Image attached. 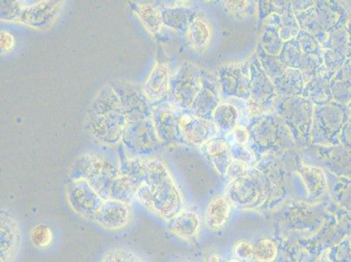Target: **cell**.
<instances>
[{
	"label": "cell",
	"mask_w": 351,
	"mask_h": 262,
	"mask_svg": "<svg viewBox=\"0 0 351 262\" xmlns=\"http://www.w3.org/2000/svg\"><path fill=\"white\" fill-rule=\"evenodd\" d=\"M30 241L35 248L47 249L53 245L54 235L50 226L40 224L34 226L29 233Z\"/></svg>",
	"instance_id": "40"
},
{
	"label": "cell",
	"mask_w": 351,
	"mask_h": 262,
	"mask_svg": "<svg viewBox=\"0 0 351 262\" xmlns=\"http://www.w3.org/2000/svg\"><path fill=\"white\" fill-rule=\"evenodd\" d=\"M346 29L348 34H349V53H348V58H351V14L346 25Z\"/></svg>",
	"instance_id": "52"
},
{
	"label": "cell",
	"mask_w": 351,
	"mask_h": 262,
	"mask_svg": "<svg viewBox=\"0 0 351 262\" xmlns=\"http://www.w3.org/2000/svg\"><path fill=\"white\" fill-rule=\"evenodd\" d=\"M239 108L234 102H220L213 116V123L218 130L219 135L228 136L236 127L241 126V113Z\"/></svg>",
	"instance_id": "24"
},
{
	"label": "cell",
	"mask_w": 351,
	"mask_h": 262,
	"mask_svg": "<svg viewBox=\"0 0 351 262\" xmlns=\"http://www.w3.org/2000/svg\"><path fill=\"white\" fill-rule=\"evenodd\" d=\"M250 58L237 63H229L216 69L215 75L222 100L238 99L250 100Z\"/></svg>",
	"instance_id": "10"
},
{
	"label": "cell",
	"mask_w": 351,
	"mask_h": 262,
	"mask_svg": "<svg viewBox=\"0 0 351 262\" xmlns=\"http://www.w3.org/2000/svg\"><path fill=\"white\" fill-rule=\"evenodd\" d=\"M232 209V204L228 198L218 196L210 201L207 206L205 222L210 231L218 232L228 223Z\"/></svg>",
	"instance_id": "25"
},
{
	"label": "cell",
	"mask_w": 351,
	"mask_h": 262,
	"mask_svg": "<svg viewBox=\"0 0 351 262\" xmlns=\"http://www.w3.org/2000/svg\"><path fill=\"white\" fill-rule=\"evenodd\" d=\"M322 47L325 70L333 78L343 66L349 53V34L346 27L327 34Z\"/></svg>",
	"instance_id": "14"
},
{
	"label": "cell",
	"mask_w": 351,
	"mask_h": 262,
	"mask_svg": "<svg viewBox=\"0 0 351 262\" xmlns=\"http://www.w3.org/2000/svg\"><path fill=\"white\" fill-rule=\"evenodd\" d=\"M295 15L301 30L307 32L317 38L322 45L327 34L322 29L315 5L304 12H296Z\"/></svg>",
	"instance_id": "32"
},
{
	"label": "cell",
	"mask_w": 351,
	"mask_h": 262,
	"mask_svg": "<svg viewBox=\"0 0 351 262\" xmlns=\"http://www.w3.org/2000/svg\"><path fill=\"white\" fill-rule=\"evenodd\" d=\"M298 150L269 153L257 162L256 167L266 176L269 200L266 210L274 209L291 196L295 172V156Z\"/></svg>",
	"instance_id": "4"
},
{
	"label": "cell",
	"mask_w": 351,
	"mask_h": 262,
	"mask_svg": "<svg viewBox=\"0 0 351 262\" xmlns=\"http://www.w3.org/2000/svg\"><path fill=\"white\" fill-rule=\"evenodd\" d=\"M132 212L129 203L120 200H105L99 209L94 222L110 232L121 231L130 225Z\"/></svg>",
	"instance_id": "18"
},
{
	"label": "cell",
	"mask_w": 351,
	"mask_h": 262,
	"mask_svg": "<svg viewBox=\"0 0 351 262\" xmlns=\"http://www.w3.org/2000/svg\"><path fill=\"white\" fill-rule=\"evenodd\" d=\"M315 105L303 97H279L274 112L291 133L298 150L311 145V130Z\"/></svg>",
	"instance_id": "6"
},
{
	"label": "cell",
	"mask_w": 351,
	"mask_h": 262,
	"mask_svg": "<svg viewBox=\"0 0 351 262\" xmlns=\"http://www.w3.org/2000/svg\"><path fill=\"white\" fill-rule=\"evenodd\" d=\"M304 164L318 166L324 171L351 178V152L341 145H311L298 150Z\"/></svg>",
	"instance_id": "9"
},
{
	"label": "cell",
	"mask_w": 351,
	"mask_h": 262,
	"mask_svg": "<svg viewBox=\"0 0 351 262\" xmlns=\"http://www.w3.org/2000/svg\"><path fill=\"white\" fill-rule=\"evenodd\" d=\"M257 3L258 19L257 24L258 29H261L264 21L269 17L270 15L277 14L282 15L291 5V1H285V0H260Z\"/></svg>",
	"instance_id": "36"
},
{
	"label": "cell",
	"mask_w": 351,
	"mask_h": 262,
	"mask_svg": "<svg viewBox=\"0 0 351 262\" xmlns=\"http://www.w3.org/2000/svg\"><path fill=\"white\" fill-rule=\"evenodd\" d=\"M249 168L250 167L247 165H245L244 163L234 160L232 162V164L230 165L225 178L229 182L234 180L236 178L241 177V176L247 174Z\"/></svg>",
	"instance_id": "46"
},
{
	"label": "cell",
	"mask_w": 351,
	"mask_h": 262,
	"mask_svg": "<svg viewBox=\"0 0 351 262\" xmlns=\"http://www.w3.org/2000/svg\"><path fill=\"white\" fill-rule=\"evenodd\" d=\"M223 8L230 16L237 21H245L253 17L257 11L256 1L247 0H226L222 1Z\"/></svg>",
	"instance_id": "34"
},
{
	"label": "cell",
	"mask_w": 351,
	"mask_h": 262,
	"mask_svg": "<svg viewBox=\"0 0 351 262\" xmlns=\"http://www.w3.org/2000/svg\"><path fill=\"white\" fill-rule=\"evenodd\" d=\"M14 46V37L10 33L2 32L1 33V50L6 53L10 51Z\"/></svg>",
	"instance_id": "49"
},
{
	"label": "cell",
	"mask_w": 351,
	"mask_h": 262,
	"mask_svg": "<svg viewBox=\"0 0 351 262\" xmlns=\"http://www.w3.org/2000/svg\"><path fill=\"white\" fill-rule=\"evenodd\" d=\"M328 182V193L339 206L351 209V178L337 177L326 171Z\"/></svg>",
	"instance_id": "30"
},
{
	"label": "cell",
	"mask_w": 351,
	"mask_h": 262,
	"mask_svg": "<svg viewBox=\"0 0 351 262\" xmlns=\"http://www.w3.org/2000/svg\"><path fill=\"white\" fill-rule=\"evenodd\" d=\"M230 147V152L234 160L244 163L249 167H254L257 164L256 156L247 145H239V143L228 141Z\"/></svg>",
	"instance_id": "43"
},
{
	"label": "cell",
	"mask_w": 351,
	"mask_h": 262,
	"mask_svg": "<svg viewBox=\"0 0 351 262\" xmlns=\"http://www.w3.org/2000/svg\"><path fill=\"white\" fill-rule=\"evenodd\" d=\"M267 53L278 56L284 45V41L280 38V28L276 25H263L261 28V34L258 37V43Z\"/></svg>",
	"instance_id": "33"
},
{
	"label": "cell",
	"mask_w": 351,
	"mask_h": 262,
	"mask_svg": "<svg viewBox=\"0 0 351 262\" xmlns=\"http://www.w3.org/2000/svg\"><path fill=\"white\" fill-rule=\"evenodd\" d=\"M143 25L152 34H156L162 25L161 11L156 10L151 5H141L136 10Z\"/></svg>",
	"instance_id": "37"
},
{
	"label": "cell",
	"mask_w": 351,
	"mask_h": 262,
	"mask_svg": "<svg viewBox=\"0 0 351 262\" xmlns=\"http://www.w3.org/2000/svg\"><path fill=\"white\" fill-rule=\"evenodd\" d=\"M255 54H256L258 60H260L261 65L263 67L264 71L267 73V75L269 76V78L273 82L285 71L287 68L280 62L279 56L267 53L263 49V47L261 46L260 43L257 44Z\"/></svg>",
	"instance_id": "35"
},
{
	"label": "cell",
	"mask_w": 351,
	"mask_h": 262,
	"mask_svg": "<svg viewBox=\"0 0 351 262\" xmlns=\"http://www.w3.org/2000/svg\"><path fill=\"white\" fill-rule=\"evenodd\" d=\"M187 38L194 49L202 51L206 49L210 40V28L205 19L197 17L188 29Z\"/></svg>",
	"instance_id": "31"
},
{
	"label": "cell",
	"mask_w": 351,
	"mask_h": 262,
	"mask_svg": "<svg viewBox=\"0 0 351 262\" xmlns=\"http://www.w3.org/2000/svg\"><path fill=\"white\" fill-rule=\"evenodd\" d=\"M298 40L300 46L302 53L305 56L309 57H315V58L324 59L322 54H324V49L320 43L317 40V38L313 36L311 34L305 31H300L298 36L296 37Z\"/></svg>",
	"instance_id": "42"
},
{
	"label": "cell",
	"mask_w": 351,
	"mask_h": 262,
	"mask_svg": "<svg viewBox=\"0 0 351 262\" xmlns=\"http://www.w3.org/2000/svg\"><path fill=\"white\" fill-rule=\"evenodd\" d=\"M92 104L88 115L89 130L95 139L107 143H116L123 136L128 117L121 99L112 88H107Z\"/></svg>",
	"instance_id": "3"
},
{
	"label": "cell",
	"mask_w": 351,
	"mask_h": 262,
	"mask_svg": "<svg viewBox=\"0 0 351 262\" xmlns=\"http://www.w3.org/2000/svg\"><path fill=\"white\" fill-rule=\"evenodd\" d=\"M250 100L247 102L250 116L274 110V102L279 97L274 82L264 71L255 53L250 57Z\"/></svg>",
	"instance_id": "11"
},
{
	"label": "cell",
	"mask_w": 351,
	"mask_h": 262,
	"mask_svg": "<svg viewBox=\"0 0 351 262\" xmlns=\"http://www.w3.org/2000/svg\"><path fill=\"white\" fill-rule=\"evenodd\" d=\"M331 80L326 71L314 76L311 81L306 82L302 97L308 99L315 106L333 102L330 91Z\"/></svg>",
	"instance_id": "27"
},
{
	"label": "cell",
	"mask_w": 351,
	"mask_h": 262,
	"mask_svg": "<svg viewBox=\"0 0 351 262\" xmlns=\"http://www.w3.org/2000/svg\"><path fill=\"white\" fill-rule=\"evenodd\" d=\"M181 110L177 107L162 106L156 111L155 129L158 139L165 143H184L180 121Z\"/></svg>",
	"instance_id": "19"
},
{
	"label": "cell",
	"mask_w": 351,
	"mask_h": 262,
	"mask_svg": "<svg viewBox=\"0 0 351 262\" xmlns=\"http://www.w3.org/2000/svg\"><path fill=\"white\" fill-rule=\"evenodd\" d=\"M319 262H331V261L328 258L327 255H322Z\"/></svg>",
	"instance_id": "53"
},
{
	"label": "cell",
	"mask_w": 351,
	"mask_h": 262,
	"mask_svg": "<svg viewBox=\"0 0 351 262\" xmlns=\"http://www.w3.org/2000/svg\"><path fill=\"white\" fill-rule=\"evenodd\" d=\"M226 196L239 210L266 209L269 200L266 176L256 166L249 168L247 174L229 182Z\"/></svg>",
	"instance_id": "7"
},
{
	"label": "cell",
	"mask_w": 351,
	"mask_h": 262,
	"mask_svg": "<svg viewBox=\"0 0 351 262\" xmlns=\"http://www.w3.org/2000/svg\"><path fill=\"white\" fill-rule=\"evenodd\" d=\"M66 200L76 215L94 222L105 200L84 178H75L66 187Z\"/></svg>",
	"instance_id": "13"
},
{
	"label": "cell",
	"mask_w": 351,
	"mask_h": 262,
	"mask_svg": "<svg viewBox=\"0 0 351 262\" xmlns=\"http://www.w3.org/2000/svg\"><path fill=\"white\" fill-rule=\"evenodd\" d=\"M205 262H241L237 260V259H226L222 257L217 252H210V254L207 255Z\"/></svg>",
	"instance_id": "51"
},
{
	"label": "cell",
	"mask_w": 351,
	"mask_h": 262,
	"mask_svg": "<svg viewBox=\"0 0 351 262\" xmlns=\"http://www.w3.org/2000/svg\"><path fill=\"white\" fill-rule=\"evenodd\" d=\"M180 126L184 143L199 148L219 136L213 121L197 117L189 110H181Z\"/></svg>",
	"instance_id": "17"
},
{
	"label": "cell",
	"mask_w": 351,
	"mask_h": 262,
	"mask_svg": "<svg viewBox=\"0 0 351 262\" xmlns=\"http://www.w3.org/2000/svg\"><path fill=\"white\" fill-rule=\"evenodd\" d=\"M202 220L197 211L184 209L167 222L169 232L186 241H193L199 235Z\"/></svg>",
	"instance_id": "22"
},
{
	"label": "cell",
	"mask_w": 351,
	"mask_h": 262,
	"mask_svg": "<svg viewBox=\"0 0 351 262\" xmlns=\"http://www.w3.org/2000/svg\"><path fill=\"white\" fill-rule=\"evenodd\" d=\"M171 78L167 66L156 63L143 88L149 100H158L170 91Z\"/></svg>",
	"instance_id": "29"
},
{
	"label": "cell",
	"mask_w": 351,
	"mask_h": 262,
	"mask_svg": "<svg viewBox=\"0 0 351 262\" xmlns=\"http://www.w3.org/2000/svg\"><path fill=\"white\" fill-rule=\"evenodd\" d=\"M247 129L250 136L247 147L258 161L269 153L298 150L288 127L274 111L250 117Z\"/></svg>",
	"instance_id": "2"
},
{
	"label": "cell",
	"mask_w": 351,
	"mask_h": 262,
	"mask_svg": "<svg viewBox=\"0 0 351 262\" xmlns=\"http://www.w3.org/2000/svg\"><path fill=\"white\" fill-rule=\"evenodd\" d=\"M335 78L346 79L351 82V58H347L343 66L335 75Z\"/></svg>",
	"instance_id": "50"
},
{
	"label": "cell",
	"mask_w": 351,
	"mask_h": 262,
	"mask_svg": "<svg viewBox=\"0 0 351 262\" xmlns=\"http://www.w3.org/2000/svg\"><path fill=\"white\" fill-rule=\"evenodd\" d=\"M278 257V247L272 239H261L254 245V259L257 262H274Z\"/></svg>",
	"instance_id": "38"
},
{
	"label": "cell",
	"mask_w": 351,
	"mask_h": 262,
	"mask_svg": "<svg viewBox=\"0 0 351 262\" xmlns=\"http://www.w3.org/2000/svg\"><path fill=\"white\" fill-rule=\"evenodd\" d=\"M234 254L239 261H251L254 259V245L247 241H239L234 245Z\"/></svg>",
	"instance_id": "44"
},
{
	"label": "cell",
	"mask_w": 351,
	"mask_h": 262,
	"mask_svg": "<svg viewBox=\"0 0 351 262\" xmlns=\"http://www.w3.org/2000/svg\"><path fill=\"white\" fill-rule=\"evenodd\" d=\"M83 174L78 178H84L104 200L129 201L135 199V187L128 176L121 174L111 164L94 159L83 168Z\"/></svg>",
	"instance_id": "5"
},
{
	"label": "cell",
	"mask_w": 351,
	"mask_h": 262,
	"mask_svg": "<svg viewBox=\"0 0 351 262\" xmlns=\"http://www.w3.org/2000/svg\"><path fill=\"white\" fill-rule=\"evenodd\" d=\"M162 24L178 33L186 34L197 18L195 9L187 6H174L161 11Z\"/></svg>",
	"instance_id": "26"
},
{
	"label": "cell",
	"mask_w": 351,
	"mask_h": 262,
	"mask_svg": "<svg viewBox=\"0 0 351 262\" xmlns=\"http://www.w3.org/2000/svg\"><path fill=\"white\" fill-rule=\"evenodd\" d=\"M178 262H184V261H178Z\"/></svg>",
	"instance_id": "54"
},
{
	"label": "cell",
	"mask_w": 351,
	"mask_h": 262,
	"mask_svg": "<svg viewBox=\"0 0 351 262\" xmlns=\"http://www.w3.org/2000/svg\"><path fill=\"white\" fill-rule=\"evenodd\" d=\"M339 143L344 148L351 152V117L341 131Z\"/></svg>",
	"instance_id": "47"
},
{
	"label": "cell",
	"mask_w": 351,
	"mask_h": 262,
	"mask_svg": "<svg viewBox=\"0 0 351 262\" xmlns=\"http://www.w3.org/2000/svg\"><path fill=\"white\" fill-rule=\"evenodd\" d=\"M351 117L346 105L330 102L315 106L311 130V145H337L341 130Z\"/></svg>",
	"instance_id": "8"
},
{
	"label": "cell",
	"mask_w": 351,
	"mask_h": 262,
	"mask_svg": "<svg viewBox=\"0 0 351 262\" xmlns=\"http://www.w3.org/2000/svg\"><path fill=\"white\" fill-rule=\"evenodd\" d=\"M1 250L0 255L1 262H14L20 250L21 236L20 226L17 220L8 211H1Z\"/></svg>",
	"instance_id": "20"
},
{
	"label": "cell",
	"mask_w": 351,
	"mask_h": 262,
	"mask_svg": "<svg viewBox=\"0 0 351 262\" xmlns=\"http://www.w3.org/2000/svg\"><path fill=\"white\" fill-rule=\"evenodd\" d=\"M315 5V0H293L291 1L293 14L308 10Z\"/></svg>",
	"instance_id": "48"
},
{
	"label": "cell",
	"mask_w": 351,
	"mask_h": 262,
	"mask_svg": "<svg viewBox=\"0 0 351 262\" xmlns=\"http://www.w3.org/2000/svg\"><path fill=\"white\" fill-rule=\"evenodd\" d=\"M295 172L301 180L309 203H317L328 193L326 171L318 166L304 164L299 151L295 156Z\"/></svg>",
	"instance_id": "15"
},
{
	"label": "cell",
	"mask_w": 351,
	"mask_h": 262,
	"mask_svg": "<svg viewBox=\"0 0 351 262\" xmlns=\"http://www.w3.org/2000/svg\"><path fill=\"white\" fill-rule=\"evenodd\" d=\"M301 31L295 15L292 10V6L290 5L282 15V27L280 28V38L286 43V41L295 39Z\"/></svg>",
	"instance_id": "39"
},
{
	"label": "cell",
	"mask_w": 351,
	"mask_h": 262,
	"mask_svg": "<svg viewBox=\"0 0 351 262\" xmlns=\"http://www.w3.org/2000/svg\"><path fill=\"white\" fill-rule=\"evenodd\" d=\"M225 137L228 141H232L239 143V145L247 146L248 145L249 139H250V136H249L247 127L243 126H239L236 127L231 133H229L228 135Z\"/></svg>",
	"instance_id": "45"
},
{
	"label": "cell",
	"mask_w": 351,
	"mask_h": 262,
	"mask_svg": "<svg viewBox=\"0 0 351 262\" xmlns=\"http://www.w3.org/2000/svg\"><path fill=\"white\" fill-rule=\"evenodd\" d=\"M221 100L215 73L201 69V88L189 111L197 117L213 121V113Z\"/></svg>",
	"instance_id": "16"
},
{
	"label": "cell",
	"mask_w": 351,
	"mask_h": 262,
	"mask_svg": "<svg viewBox=\"0 0 351 262\" xmlns=\"http://www.w3.org/2000/svg\"><path fill=\"white\" fill-rule=\"evenodd\" d=\"M330 91L334 102L346 106L350 104L351 82L334 76L330 82Z\"/></svg>",
	"instance_id": "41"
},
{
	"label": "cell",
	"mask_w": 351,
	"mask_h": 262,
	"mask_svg": "<svg viewBox=\"0 0 351 262\" xmlns=\"http://www.w3.org/2000/svg\"><path fill=\"white\" fill-rule=\"evenodd\" d=\"M200 151L206 156L217 172L225 178L230 165L234 161L226 137L217 136L206 145L200 147Z\"/></svg>",
	"instance_id": "23"
},
{
	"label": "cell",
	"mask_w": 351,
	"mask_h": 262,
	"mask_svg": "<svg viewBox=\"0 0 351 262\" xmlns=\"http://www.w3.org/2000/svg\"><path fill=\"white\" fill-rule=\"evenodd\" d=\"M319 22L325 34L346 27L350 14L339 2L335 0L315 1Z\"/></svg>",
	"instance_id": "21"
},
{
	"label": "cell",
	"mask_w": 351,
	"mask_h": 262,
	"mask_svg": "<svg viewBox=\"0 0 351 262\" xmlns=\"http://www.w3.org/2000/svg\"><path fill=\"white\" fill-rule=\"evenodd\" d=\"M201 88V69L184 63L171 79V104L181 110H189Z\"/></svg>",
	"instance_id": "12"
},
{
	"label": "cell",
	"mask_w": 351,
	"mask_h": 262,
	"mask_svg": "<svg viewBox=\"0 0 351 262\" xmlns=\"http://www.w3.org/2000/svg\"><path fill=\"white\" fill-rule=\"evenodd\" d=\"M274 84L280 97H302L306 82L300 70L288 68L274 80Z\"/></svg>",
	"instance_id": "28"
},
{
	"label": "cell",
	"mask_w": 351,
	"mask_h": 262,
	"mask_svg": "<svg viewBox=\"0 0 351 262\" xmlns=\"http://www.w3.org/2000/svg\"><path fill=\"white\" fill-rule=\"evenodd\" d=\"M132 180L135 199L166 222L184 209V200L167 166L158 160L145 163Z\"/></svg>",
	"instance_id": "1"
}]
</instances>
